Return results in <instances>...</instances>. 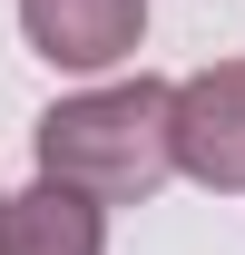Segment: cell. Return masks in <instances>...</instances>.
Segmentation results:
<instances>
[{
  "label": "cell",
  "mask_w": 245,
  "mask_h": 255,
  "mask_svg": "<svg viewBox=\"0 0 245 255\" xmlns=\"http://www.w3.org/2000/svg\"><path fill=\"white\" fill-rule=\"evenodd\" d=\"M39 177L98 196V206H137L177 177V147H167V79H118V89L59 98L49 118L30 128Z\"/></svg>",
  "instance_id": "obj_1"
},
{
  "label": "cell",
  "mask_w": 245,
  "mask_h": 255,
  "mask_svg": "<svg viewBox=\"0 0 245 255\" xmlns=\"http://www.w3.org/2000/svg\"><path fill=\"white\" fill-rule=\"evenodd\" d=\"M167 147H177V177L196 187H245V59H216L196 79L167 89Z\"/></svg>",
  "instance_id": "obj_2"
},
{
  "label": "cell",
  "mask_w": 245,
  "mask_h": 255,
  "mask_svg": "<svg viewBox=\"0 0 245 255\" xmlns=\"http://www.w3.org/2000/svg\"><path fill=\"white\" fill-rule=\"evenodd\" d=\"M20 30L49 69H118L147 39V0H20Z\"/></svg>",
  "instance_id": "obj_3"
},
{
  "label": "cell",
  "mask_w": 245,
  "mask_h": 255,
  "mask_svg": "<svg viewBox=\"0 0 245 255\" xmlns=\"http://www.w3.org/2000/svg\"><path fill=\"white\" fill-rule=\"evenodd\" d=\"M0 255H108V206L39 177L30 196H0Z\"/></svg>",
  "instance_id": "obj_4"
}]
</instances>
